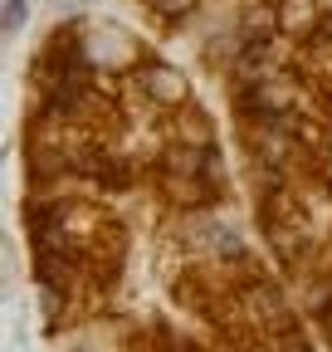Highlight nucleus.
<instances>
[{
	"label": "nucleus",
	"mask_w": 332,
	"mask_h": 352,
	"mask_svg": "<svg viewBox=\"0 0 332 352\" xmlns=\"http://www.w3.org/2000/svg\"><path fill=\"white\" fill-rule=\"evenodd\" d=\"M132 94H152L156 103H181L186 98V78L166 64H147L137 78H132Z\"/></svg>",
	"instance_id": "obj_2"
},
{
	"label": "nucleus",
	"mask_w": 332,
	"mask_h": 352,
	"mask_svg": "<svg viewBox=\"0 0 332 352\" xmlns=\"http://www.w3.org/2000/svg\"><path fill=\"white\" fill-rule=\"evenodd\" d=\"M25 15H29L25 0H5V30H20V25H25Z\"/></svg>",
	"instance_id": "obj_4"
},
{
	"label": "nucleus",
	"mask_w": 332,
	"mask_h": 352,
	"mask_svg": "<svg viewBox=\"0 0 332 352\" xmlns=\"http://www.w3.org/2000/svg\"><path fill=\"white\" fill-rule=\"evenodd\" d=\"M318 10H322V0H278V20H283V30H294V34L313 30Z\"/></svg>",
	"instance_id": "obj_3"
},
{
	"label": "nucleus",
	"mask_w": 332,
	"mask_h": 352,
	"mask_svg": "<svg viewBox=\"0 0 332 352\" xmlns=\"http://www.w3.org/2000/svg\"><path fill=\"white\" fill-rule=\"evenodd\" d=\"M83 59H93V64H128V59H137V44L122 30H112V25H93L88 39H83Z\"/></svg>",
	"instance_id": "obj_1"
}]
</instances>
